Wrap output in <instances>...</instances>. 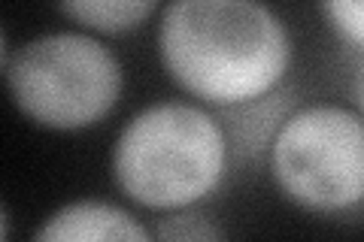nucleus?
I'll list each match as a JSON object with an SVG mask.
<instances>
[{
  "label": "nucleus",
  "instance_id": "f257e3e1",
  "mask_svg": "<svg viewBox=\"0 0 364 242\" xmlns=\"http://www.w3.org/2000/svg\"><path fill=\"white\" fill-rule=\"evenodd\" d=\"M167 76L213 106L277 91L291 67L289 28L255 0H176L158 25Z\"/></svg>",
  "mask_w": 364,
  "mask_h": 242
},
{
  "label": "nucleus",
  "instance_id": "0eeeda50",
  "mask_svg": "<svg viewBox=\"0 0 364 242\" xmlns=\"http://www.w3.org/2000/svg\"><path fill=\"white\" fill-rule=\"evenodd\" d=\"M155 9L158 4L152 0H73V4H61L58 13L79 21L88 31L116 37V33L140 28Z\"/></svg>",
  "mask_w": 364,
  "mask_h": 242
},
{
  "label": "nucleus",
  "instance_id": "f03ea898",
  "mask_svg": "<svg viewBox=\"0 0 364 242\" xmlns=\"http://www.w3.org/2000/svg\"><path fill=\"white\" fill-rule=\"evenodd\" d=\"M231 152L219 119L195 103H152L112 145V179L146 209H188L222 185Z\"/></svg>",
  "mask_w": 364,
  "mask_h": 242
},
{
  "label": "nucleus",
  "instance_id": "9d476101",
  "mask_svg": "<svg viewBox=\"0 0 364 242\" xmlns=\"http://www.w3.org/2000/svg\"><path fill=\"white\" fill-rule=\"evenodd\" d=\"M355 106H358V115L364 119V67L355 76Z\"/></svg>",
  "mask_w": 364,
  "mask_h": 242
},
{
  "label": "nucleus",
  "instance_id": "39448f33",
  "mask_svg": "<svg viewBox=\"0 0 364 242\" xmlns=\"http://www.w3.org/2000/svg\"><path fill=\"white\" fill-rule=\"evenodd\" d=\"M298 91L289 85H279L264 97L234 103V106H219L215 119H219L228 152L231 160L246 167H258L261 160H270L273 143H277L279 131L286 121L298 112Z\"/></svg>",
  "mask_w": 364,
  "mask_h": 242
},
{
  "label": "nucleus",
  "instance_id": "7ed1b4c3",
  "mask_svg": "<svg viewBox=\"0 0 364 242\" xmlns=\"http://www.w3.org/2000/svg\"><path fill=\"white\" fill-rule=\"evenodd\" d=\"M16 109L49 131H85L116 109L124 70L91 33L58 31L21 45L4 64Z\"/></svg>",
  "mask_w": 364,
  "mask_h": 242
},
{
  "label": "nucleus",
  "instance_id": "1a4fd4ad",
  "mask_svg": "<svg viewBox=\"0 0 364 242\" xmlns=\"http://www.w3.org/2000/svg\"><path fill=\"white\" fill-rule=\"evenodd\" d=\"M322 13L340 37L364 52V0H331L322 4Z\"/></svg>",
  "mask_w": 364,
  "mask_h": 242
},
{
  "label": "nucleus",
  "instance_id": "423d86ee",
  "mask_svg": "<svg viewBox=\"0 0 364 242\" xmlns=\"http://www.w3.org/2000/svg\"><path fill=\"white\" fill-rule=\"evenodd\" d=\"M31 242H155L136 218L107 200H73L52 212Z\"/></svg>",
  "mask_w": 364,
  "mask_h": 242
},
{
  "label": "nucleus",
  "instance_id": "20e7f679",
  "mask_svg": "<svg viewBox=\"0 0 364 242\" xmlns=\"http://www.w3.org/2000/svg\"><path fill=\"white\" fill-rule=\"evenodd\" d=\"M270 172L279 191L306 212L361 209L364 119L334 103L301 106L273 143Z\"/></svg>",
  "mask_w": 364,
  "mask_h": 242
},
{
  "label": "nucleus",
  "instance_id": "6e6552de",
  "mask_svg": "<svg viewBox=\"0 0 364 242\" xmlns=\"http://www.w3.org/2000/svg\"><path fill=\"white\" fill-rule=\"evenodd\" d=\"M152 239L155 242H228L225 230L215 224L207 212L195 209V206L167 212L161 221L155 224Z\"/></svg>",
  "mask_w": 364,
  "mask_h": 242
}]
</instances>
